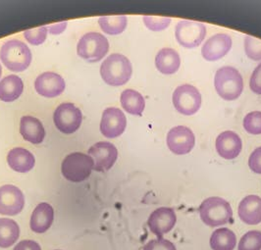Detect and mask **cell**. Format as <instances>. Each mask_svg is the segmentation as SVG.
Here are the masks:
<instances>
[{
    "label": "cell",
    "instance_id": "74e56055",
    "mask_svg": "<svg viewBox=\"0 0 261 250\" xmlns=\"http://www.w3.org/2000/svg\"><path fill=\"white\" fill-rule=\"evenodd\" d=\"M1 75H2V68H1V65H0V77H1Z\"/></svg>",
    "mask_w": 261,
    "mask_h": 250
},
{
    "label": "cell",
    "instance_id": "7a4b0ae2",
    "mask_svg": "<svg viewBox=\"0 0 261 250\" xmlns=\"http://www.w3.org/2000/svg\"><path fill=\"white\" fill-rule=\"evenodd\" d=\"M214 86L216 92L223 99L232 101L239 98L242 94L244 79L236 68L222 67L215 74Z\"/></svg>",
    "mask_w": 261,
    "mask_h": 250
},
{
    "label": "cell",
    "instance_id": "8fae6325",
    "mask_svg": "<svg viewBox=\"0 0 261 250\" xmlns=\"http://www.w3.org/2000/svg\"><path fill=\"white\" fill-rule=\"evenodd\" d=\"M89 155L93 160V170L105 172L110 170L118 158L115 145L108 142H100L89 149Z\"/></svg>",
    "mask_w": 261,
    "mask_h": 250
},
{
    "label": "cell",
    "instance_id": "3957f363",
    "mask_svg": "<svg viewBox=\"0 0 261 250\" xmlns=\"http://www.w3.org/2000/svg\"><path fill=\"white\" fill-rule=\"evenodd\" d=\"M0 59L8 70L23 72L32 62V53L24 42L10 40L2 45Z\"/></svg>",
    "mask_w": 261,
    "mask_h": 250
},
{
    "label": "cell",
    "instance_id": "603a6c76",
    "mask_svg": "<svg viewBox=\"0 0 261 250\" xmlns=\"http://www.w3.org/2000/svg\"><path fill=\"white\" fill-rule=\"evenodd\" d=\"M24 91V84L20 77L9 75L0 80V100L12 102L18 99Z\"/></svg>",
    "mask_w": 261,
    "mask_h": 250
},
{
    "label": "cell",
    "instance_id": "4dcf8cb0",
    "mask_svg": "<svg viewBox=\"0 0 261 250\" xmlns=\"http://www.w3.org/2000/svg\"><path fill=\"white\" fill-rule=\"evenodd\" d=\"M47 27L46 26H39L36 29L27 30L24 33V37L28 42L34 45H39L44 42L47 36Z\"/></svg>",
    "mask_w": 261,
    "mask_h": 250
},
{
    "label": "cell",
    "instance_id": "e575fe53",
    "mask_svg": "<svg viewBox=\"0 0 261 250\" xmlns=\"http://www.w3.org/2000/svg\"><path fill=\"white\" fill-rule=\"evenodd\" d=\"M248 166L250 170L256 174H261V147L256 148L249 156Z\"/></svg>",
    "mask_w": 261,
    "mask_h": 250
},
{
    "label": "cell",
    "instance_id": "1f68e13d",
    "mask_svg": "<svg viewBox=\"0 0 261 250\" xmlns=\"http://www.w3.org/2000/svg\"><path fill=\"white\" fill-rule=\"evenodd\" d=\"M144 22L145 26H147L149 30L154 31V32H159V31H163L169 26L171 19L165 18V17L144 16Z\"/></svg>",
    "mask_w": 261,
    "mask_h": 250
},
{
    "label": "cell",
    "instance_id": "30bf717a",
    "mask_svg": "<svg viewBox=\"0 0 261 250\" xmlns=\"http://www.w3.org/2000/svg\"><path fill=\"white\" fill-rule=\"evenodd\" d=\"M166 143L174 154L184 155L193 150L196 144V137L191 129L185 126H178L170 130Z\"/></svg>",
    "mask_w": 261,
    "mask_h": 250
},
{
    "label": "cell",
    "instance_id": "8992f818",
    "mask_svg": "<svg viewBox=\"0 0 261 250\" xmlns=\"http://www.w3.org/2000/svg\"><path fill=\"white\" fill-rule=\"evenodd\" d=\"M109 50V42L103 35L99 33L86 34L77 46L79 56L89 62L100 61Z\"/></svg>",
    "mask_w": 261,
    "mask_h": 250
},
{
    "label": "cell",
    "instance_id": "8d00e7d4",
    "mask_svg": "<svg viewBox=\"0 0 261 250\" xmlns=\"http://www.w3.org/2000/svg\"><path fill=\"white\" fill-rule=\"evenodd\" d=\"M66 26H67V22H61V23H57L54 25L47 26V31L53 34V35H59L61 33H63L65 31Z\"/></svg>",
    "mask_w": 261,
    "mask_h": 250
},
{
    "label": "cell",
    "instance_id": "cb8c5ba5",
    "mask_svg": "<svg viewBox=\"0 0 261 250\" xmlns=\"http://www.w3.org/2000/svg\"><path fill=\"white\" fill-rule=\"evenodd\" d=\"M236 244L235 233L228 228L217 229L210 237V247L212 250H234Z\"/></svg>",
    "mask_w": 261,
    "mask_h": 250
},
{
    "label": "cell",
    "instance_id": "6da1fadb",
    "mask_svg": "<svg viewBox=\"0 0 261 250\" xmlns=\"http://www.w3.org/2000/svg\"><path fill=\"white\" fill-rule=\"evenodd\" d=\"M130 60L122 55L114 53L109 55L100 67V75L105 82L112 87H121L127 84L132 76Z\"/></svg>",
    "mask_w": 261,
    "mask_h": 250
},
{
    "label": "cell",
    "instance_id": "e0dca14e",
    "mask_svg": "<svg viewBox=\"0 0 261 250\" xmlns=\"http://www.w3.org/2000/svg\"><path fill=\"white\" fill-rule=\"evenodd\" d=\"M215 146L218 154L222 158L232 160L240 155L243 148V144L238 133L226 131L217 136Z\"/></svg>",
    "mask_w": 261,
    "mask_h": 250
},
{
    "label": "cell",
    "instance_id": "44dd1931",
    "mask_svg": "<svg viewBox=\"0 0 261 250\" xmlns=\"http://www.w3.org/2000/svg\"><path fill=\"white\" fill-rule=\"evenodd\" d=\"M7 162L14 171L27 173L34 168L36 159L29 150L22 147H16L9 151Z\"/></svg>",
    "mask_w": 261,
    "mask_h": 250
},
{
    "label": "cell",
    "instance_id": "d590c367",
    "mask_svg": "<svg viewBox=\"0 0 261 250\" xmlns=\"http://www.w3.org/2000/svg\"><path fill=\"white\" fill-rule=\"evenodd\" d=\"M14 250H41L39 243L36 242L35 240H22L21 242H19Z\"/></svg>",
    "mask_w": 261,
    "mask_h": 250
},
{
    "label": "cell",
    "instance_id": "7402d4cb",
    "mask_svg": "<svg viewBox=\"0 0 261 250\" xmlns=\"http://www.w3.org/2000/svg\"><path fill=\"white\" fill-rule=\"evenodd\" d=\"M155 65L159 72L165 75L175 74L181 65L180 55L175 49L163 48L157 53Z\"/></svg>",
    "mask_w": 261,
    "mask_h": 250
},
{
    "label": "cell",
    "instance_id": "f546056e",
    "mask_svg": "<svg viewBox=\"0 0 261 250\" xmlns=\"http://www.w3.org/2000/svg\"><path fill=\"white\" fill-rule=\"evenodd\" d=\"M244 128L250 134H261V112L253 111L244 119Z\"/></svg>",
    "mask_w": 261,
    "mask_h": 250
},
{
    "label": "cell",
    "instance_id": "d4e9b609",
    "mask_svg": "<svg viewBox=\"0 0 261 250\" xmlns=\"http://www.w3.org/2000/svg\"><path fill=\"white\" fill-rule=\"evenodd\" d=\"M121 104L126 112L132 115L141 116L144 112L145 101L140 92L126 90L121 94Z\"/></svg>",
    "mask_w": 261,
    "mask_h": 250
},
{
    "label": "cell",
    "instance_id": "5bb4252c",
    "mask_svg": "<svg viewBox=\"0 0 261 250\" xmlns=\"http://www.w3.org/2000/svg\"><path fill=\"white\" fill-rule=\"evenodd\" d=\"M176 223V213L174 209L169 207H160L153 211L147 220L150 231L158 237H162L165 234L169 233Z\"/></svg>",
    "mask_w": 261,
    "mask_h": 250
},
{
    "label": "cell",
    "instance_id": "836d02e7",
    "mask_svg": "<svg viewBox=\"0 0 261 250\" xmlns=\"http://www.w3.org/2000/svg\"><path fill=\"white\" fill-rule=\"evenodd\" d=\"M250 90L256 94H261V63L254 69L249 80Z\"/></svg>",
    "mask_w": 261,
    "mask_h": 250
},
{
    "label": "cell",
    "instance_id": "7c38bea8",
    "mask_svg": "<svg viewBox=\"0 0 261 250\" xmlns=\"http://www.w3.org/2000/svg\"><path fill=\"white\" fill-rule=\"evenodd\" d=\"M25 198L20 188L12 184L0 187V214L15 216L23 211Z\"/></svg>",
    "mask_w": 261,
    "mask_h": 250
},
{
    "label": "cell",
    "instance_id": "9c48e42d",
    "mask_svg": "<svg viewBox=\"0 0 261 250\" xmlns=\"http://www.w3.org/2000/svg\"><path fill=\"white\" fill-rule=\"evenodd\" d=\"M176 39L178 42L187 48H195L200 45L206 36V27L195 21L184 20L178 23L176 26Z\"/></svg>",
    "mask_w": 261,
    "mask_h": 250
},
{
    "label": "cell",
    "instance_id": "83f0119b",
    "mask_svg": "<svg viewBox=\"0 0 261 250\" xmlns=\"http://www.w3.org/2000/svg\"><path fill=\"white\" fill-rule=\"evenodd\" d=\"M238 250H261V232L249 231L244 235L239 242Z\"/></svg>",
    "mask_w": 261,
    "mask_h": 250
},
{
    "label": "cell",
    "instance_id": "ffe728a7",
    "mask_svg": "<svg viewBox=\"0 0 261 250\" xmlns=\"http://www.w3.org/2000/svg\"><path fill=\"white\" fill-rule=\"evenodd\" d=\"M20 132L27 142L34 145L41 144L45 136V131L39 119L24 116L20 122Z\"/></svg>",
    "mask_w": 261,
    "mask_h": 250
},
{
    "label": "cell",
    "instance_id": "4fadbf2b",
    "mask_svg": "<svg viewBox=\"0 0 261 250\" xmlns=\"http://www.w3.org/2000/svg\"><path fill=\"white\" fill-rule=\"evenodd\" d=\"M127 126V119L122 110L110 107L103 111L100 131L107 138H115L125 132Z\"/></svg>",
    "mask_w": 261,
    "mask_h": 250
},
{
    "label": "cell",
    "instance_id": "484cf974",
    "mask_svg": "<svg viewBox=\"0 0 261 250\" xmlns=\"http://www.w3.org/2000/svg\"><path fill=\"white\" fill-rule=\"evenodd\" d=\"M20 237V228L14 220L0 219V247L12 246Z\"/></svg>",
    "mask_w": 261,
    "mask_h": 250
},
{
    "label": "cell",
    "instance_id": "277c9868",
    "mask_svg": "<svg viewBox=\"0 0 261 250\" xmlns=\"http://www.w3.org/2000/svg\"><path fill=\"white\" fill-rule=\"evenodd\" d=\"M200 219L209 227H220L233 219V210L228 201L220 198H209L199 206Z\"/></svg>",
    "mask_w": 261,
    "mask_h": 250
},
{
    "label": "cell",
    "instance_id": "d6a6232c",
    "mask_svg": "<svg viewBox=\"0 0 261 250\" xmlns=\"http://www.w3.org/2000/svg\"><path fill=\"white\" fill-rule=\"evenodd\" d=\"M144 250H177L173 242L163 237L149 240L144 246Z\"/></svg>",
    "mask_w": 261,
    "mask_h": 250
},
{
    "label": "cell",
    "instance_id": "2e32d148",
    "mask_svg": "<svg viewBox=\"0 0 261 250\" xmlns=\"http://www.w3.org/2000/svg\"><path fill=\"white\" fill-rule=\"evenodd\" d=\"M65 80L56 73L46 72L39 76L35 81L37 92L47 98L59 96L65 91Z\"/></svg>",
    "mask_w": 261,
    "mask_h": 250
},
{
    "label": "cell",
    "instance_id": "f1b7e54d",
    "mask_svg": "<svg viewBox=\"0 0 261 250\" xmlns=\"http://www.w3.org/2000/svg\"><path fill=\"white\" fill-rule=\"evenodd\" d=\"M245 51L251 60L260 61L261 40L251 36H247L245 38Z\"/></svg>",
    "mask_w": 261,
    "mask_h": 250
},
{
    "label": "cell",
    "instance_id": "d6986e66",
    "mask_svg": "<svg viewBox=\"0 0 261 250\" xmlns=\"http://www.w3.org/2000/svg\"><path fill=\"white\" fill-rule=\"evenodd\" d=\"M54 210L53 206L48 203H39L33 212L31 217V229L33 232L38 234L45 233L53 223Z\"/></svg>",
    "mask_w": 261,
    "mask_h": 250
},
{
    "label": "cell",
    "instance_id": "ba28073f",
    "mask_svg": "<svg viewBox=\"0 0 261 250\" xmlns=\"http://www.w3.org/2000/svg\"><path fill=\"white\" fill-rule=\"evenodd\" d=\"M53 121L60 132L70 134L78 131L83 121V115L78 107L67 102L57 107L53 115Z\"/></svg>",
    "mask_w": 261,
    "mask_h": 250
},
{
    "label": "cell",
    "instance_id": "4316f807",
    "mask_svg": "<svg viewBox=\"0 0 261 250\" xmlns=\"http://www.w3.org/2000/svg\"><path fill=\"white\" fill-rule=\"evenodd\" d=\"M127 17L124 15L120 16H105L99 18L98 24L101 30L108 35L122 34L127 26Z\"/></svg>",
    "mask_w": 261,
    "mask_h": 250
},
{
    "label": "cell",
    "instance_id": "9a60e30c",
    "mask_svg": "<svg viewBox=\"0 0 261 250\" xmlns=\"http://www.w3.org/2000/svg\"><path fill=\"white\" fill-rule=\"evenodd\" d=\"M231 48V37L226 34H217L206 40L201 48V54L207 61H216L224 57Z\"/></svg>",
    "mask_w": 261,
    "mask_h": 250
},
{
    "label": "cell",
    "instance_id": "5b68a950",
    "mask_svg": "<svg viewBox=\"0 0 261 250\" xmlns=\"http://www.w3.org/2000/svg\"><path fill=\"white\" fill-rule=\"evenodd\" d=\"M93 160L81 152H74L66 156L61 165L62 175L66 180L74 183L86 181L92 174Z\"/></svg>",
    "mask_w": 261,
    "mask_h": 250
},
{
    "label": "cell",
    "instance_id": "52a82bcc",
    "mask_svg": "<svg viewBox=\"0 0 261 250\" xmlns=\"http://www.w3.org/2000/svg\"><path fill=\"white\" fill-rule=\"evenodd\" d=\"M175 109L186 116L194 115L201 106V95L198 90L191 85L178 87L173 93Z\"/></svg>",
    "mask_w": 261,
    "mask_h": 250
},
{
    "label": "cell",
    "instance_id": "ac0fdd59",
    "mask_svg": "<svg viewBox=\"0 0 261 250\" xmlns=\"http://www.w3.org/2000/svg\"><path fill=\"white\" fill-rule=\"evenodd\" d=\"M239 217L248 225L261 223V198L257 196H248L239 205Z\"/></svg>",
    "mask_w": 261,
    "mask_h": 250
}]
</instances>
